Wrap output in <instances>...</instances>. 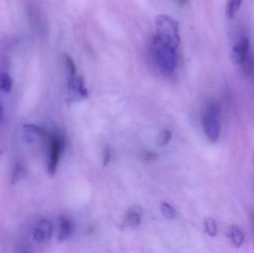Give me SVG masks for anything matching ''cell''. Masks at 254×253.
I'll use <instances>...</instances> for the list:
<instances>
[{
    "label": "cell",
    "instance_id": "1",
    "mask_svg": "<svg viewBox=\"0 0 254 253\" xmlns=\"http://www.w3.org/2000/svg\"><path fill=\"white\" fill-rule=\"evenodd\" d=\"M177 49L153 37L151 45V54L158 69L165 75H171L177 68Z\"/></svg>",
    "mask_w": 254,
    "mask_h": 253
},
{
    "label": "cell",
    "instance_id": "2",
    "mask_svg": "<svg viewBox=\"0 0 254 253\" xmlns=\"http://www.w3.org/2000/svg\"><path fill=\"white\" fill-rule=\"evenodd\" d=\"M154 38L169 43L175 47L180 44L179 24L171 16L160 15L155 19V34Z\"/></svg>",
    "mask_w": 254,
    "mask_h": 253
},
{
    "label": "cell",
    "instance_id": "3",
    "mask_svg": "<svg viewBox=\"0 0 254 253\" xmlns=\"http://www.w3.org/2000/svg\"><path fill=\"white\" fill-rule=\"evenodd\" d=\"M65 65L68 72V100L71 102H78L86 99L88 91L85 86L84 80L77 74L75 63L68 55L65 56Z\"/></svg>",
    "mask_w": 254,
    "mask_h": 253
},
{
    "label": "cell",
    "instance_id": "4",
    "mask_svg": "<svg viewBox=\"0 0 254 253\" xmlns=\"http://www.w3.org/2000/svg\"><path fill=\"white\" fill-rule=\"evenodd\" d=\"M219 107L215 102H210L207 106L202 118L204 133L210 143L217 142L220 137L221 126L219 123Z\"/></svg>",
    "mask_w": 254,
    "mask_h": 253
},
{
    "label": "cell",
    "instance_id": "5",
    "mask_svg": "<svg viewBox=\"0 0 254 253\" xmlns=\"http://www.w3.org/2000/svg\"><path fill=\"white\" fill-rule=\"evenodd\" d=\"M63 144L61 138L55 135L52 134L49 137V159L48 163V171L49 175H55L58 169V163H59L60 157L62 152Z\"/></svg>",
    "mask_w": 254,
    "mask_h": 253
},
{
    "label": "cell",
    "instance_id": "6",
    "mask_svg": "<svg viewBox=\"0 0 254 253\" xmlns=\"http://www.w3.org/2000/svg\"><path fill=\"white\" fill-rule=\"evenodd\" d=\"M250 40L247 37H243L233 48L231 58L233 62L237 65H242L250 56Z\"/></svg>",
    "mask_w": 254,
    "mask_h": 253
},
{
    "label": "cell",
    "instance_id": "7",
    "mask_svg": "<svg viewBox=\"0 0 254 253\" xmlns=\"http://www.w3.org/2000/svg\"><path fill=\"white\" fill-rule=\"evenodd\" d=\"M53 232V226L49 220H42L37 224L34 230V239L39 242H44L49 240Z\"/></svg>",
    "mask_w": 254,
    "mask_h": 253
},
{
    "label": "cell",
    "instance_id": "8",
    "mask_svg": "<svg viewBox=\"0 0 254 253\" xmlns=\"http://www.w3.org/2000/svg\"><path fill=\"white\" fill-rule=\"evenodd\" d=\"M59 236L58 239L61 242L67 240L73 231L72 224L68 218L65 216H61L59 219Z\"/></svg>",
    "mask_w": 254,
    "mask_h": 253
},
{
    "label": "cell",
    "instance_id": "9",
    "mask_svg": "<svg viewBox=\"0 0 254 253\" xmlns=\"http://www.w3.org/2000/svg\"><path fill=\"white\" fill-rule=\"evenodd\" d=\"M228 236L236 248H240L244 243L245 236L240 227L232 226L228 230Z\"/></svg>",
    "mask_w": 254,
    "mask_h": 253
},
{
    "label": "cell",
    "instance_id": "10",
    "mask_svg": "<svg viewBox=\"0 0 254 253\" xmlns=\"http://www.w3.org/2000/svg\"><path fill=\"white\" fill-rule=\"evenodd\" d=\"M243 2V0H228L226 12L229 19H233L238 13Z\"/></svg>",
    "mask_w": 254,
    "mask_h": 253
},
{
    "label": "cell",
    "instance_id": "11",
    "mask_svg": "<svg viewBox=\"0 0 254 253\" xmlns=\"http://www.w3.org/2000/svg\"><path fill=\"white\" fill-rule=\"evenodd\" d=\"M204 230L210 237H216L218 234V227L216 221L211 218H206L204 221Z\"/></svg>",
    "mask_w": 254,
    "mask_h": 253
},
{
    "label": "cell",
    "instance_id": "12",
    "mask_svg": "<svg viewBox=\"0 0 254 253\" xmlns=\"http://www.w3.org/2000/svg\"><path fill=\"white\" fill-rule=\"evenodd\" d=\"M13 81L11 77L6 73L0 74V89L4 92H10L11 91Z\"/></svg>",
    "mask_w": 254,
    "mask_h": 253
},
{
    "label": "cell",
    "instance_id": "13",
    "mask_svg": "<svg viewBox=\"0 0 254 253\" xmlns=\"http://www.w3.org/2000/svg\"><path fill=\"white\" fill-rule=\"evenodd\" d=\"M126 221L130 228H137L140 224V215L136 212H129L127 214Z\"/></svg>",
    "mask_w": 254,
    "mask_h": 253
},
{
    "label": "cell",
    "instance_id": "14",
    "mask_svg": "<svg viewBox=\"0 0 254 253\" xmlns=\"http://www.w3.org/2000/svg\"><path fill=\"white\" fill-rule=\"evenodd\" d=\"M161 210L162 212L163 215L166 217V218H174L176 215V211L175 208L173 207L172 205H170L168 203H163L161 206Z\"/></svg>",
    "mask_w": 254,
    "mask_h": 253
},
{
    "label": "cell",
    "instance_id": "15",
    "mask_svg": "<svg viewBox=\"0 0 254 253\" xmlns=\"http://www.w3.org/2000/svg\"><path fill=\"white\" fill-rule=\"evenodd\" d=\"M171 138V132L167 130V129H164L160 133L157 142H158V145L161 146V147H164V146L167 145L169 144Z\"/></svg>",
    "mask_w": 254,
    "mask_h": 253
},
{
    "label": "cell",
    "instance_id": "16",
    "mask_svg": "<svg viewBox=\"0 0 254 253\" xmlns=\"http://www.w3.org/2000/svg\"><path fill=\"white\" fill-rule=\"evenodd\" d=\"M24 127L29 131V132H32V133L37 134V135H40V136H44L46 135V131L45 129H42V128L39 127L37 126H34V125H25Z\"/></svg>",
    "mask_w": 254,
    "mask_h": 253
},
{
    "label": "cell",
    "instance_id": "17",
    "mask_svg": "<svg viewBox=\"0 0 254 253\" xmlns=\"http://www.w3.org/2000/svg\"><path fill=\"white\" fill-rule=\"evenodd\" d=\"M22 170H23V168H22L20 164L18 163V164L16 165L14 170H13V175H12V181H13V183H16L19 180V178L22 175Z\"/></svg>",
    "mask_w": 254,
    "mask_h": 253
},
{
    "label": "cell",
    "instance_id": "18",
    "mask_svg": "<svg viewBox=\"0 0 254 253\" xmlns=\"http://www.w3.org/2000/svg\"><path fill=\"white\" fill-rule=\"evenodd\" d=\"M110 158H111V151L109 147H106L104 151V159H103V163L104 166L110 163Z\"/></svg>",
    "mask_w": 254,
    "mask_h": 253
},
{
    "label": "cell",
    "instance_id": "19",
    "mask_svg": "<svg viewBox=\"0 0 254 253\" xmlns=\"http://www.w3.org/2000/svg\"><path fill=\"white\" fill-rule=\"evenodd\" d=\"M144 157L146 160H151L156 158L157 155L154 153L148 152L147 154H145Z\"/></svg>",
    "mask_w": 254,
    "mask_h": 253
},
{
    "label": "cell",
    "instance_id": "20",
    "mask_svg": "<svg viewBox=\"0 0 254 253\" xmlns=\"http://www.w3.org/2000/svg\"><path fill=\"white\" fill-rule=\"evenodd\" d=\"M3 118V108L1 104L0 103V123H1V120Z\"/></svg>",
    "mask_w": 254,
    "mask_h": 253
},
{
    "label": "cell",
    "instance_id": "21",
    "mask_svg": "<svg viewBox=\"0 0 254 253\" xmlns=\"http://www.w3.org/2000/svg\"><path fill=\"white\" fill-rule=\"evenodd\" d=\"M187 0H179L181 3H185L186 2Z\"/></svg>",
    "mask_w": 254,
    "mask_h": 253
}]
</instances>
